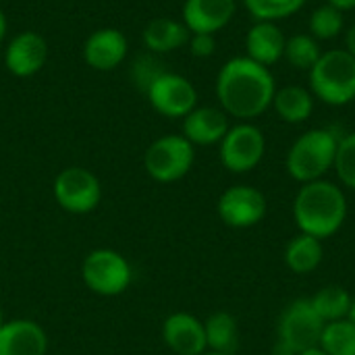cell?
I'll list each match as a JSON object with an SVG mask.
<instances>
[{"label":"cell","instance_id":"1","mask_svg":"<svg viewBox=\"0 0 355 355\" xmlns=\"http://www.w3.org/2000/svg\"><path fill=\"white\" fill-rule=\"evenodd\" d=\"M214 89L220 108L229 116L250 123L272 108L277 79L270 67L248 56H233L220 67Z\"/></svg>","mask_w":355,"mask_h":355},{"label":"cell","instance_id":"2","mask_svg":"<svg viewBox=\"0 0 355 355\" xmlns=\"http://www.w3.org/2000/svg\"><path fill=\"white\" fill-rule=\"evenodd\" d=\"M347 196L345 191L329 181L304 183L293 200V220L300 233L312 235L320 241L337 235L347 220Z\"/></svg>","mask_w":355,"mask_h":355},{"label":"cell","instance_id":"3","mask_svg":"<svg viewBox=\"0 0 355 355\" xmlns=\"http://www.w3.org/2000/svg\"><path fill=\"white\" fill-rule=\"evenodd\" d=\"M339 135L331 129H310L302 133L285 156L287 175L300 185L320 181L335 166Z\"/></svg>","mask_w":355,"mask_h":355},{"label":"cell","instance_id":"4","mask_svg":"<svg viewBox=\"0 0 355 355\" xmlns=\"http://www.w3.org/2000/svg\"><path fill=\"white\" fill-rule=\"evenodd\" d=\"M308 77V89L327 106H347L355 100V58L345 48L324 50Z\"/></svg>","mask_w":355,"mask_h":355},{"label":"cell","instance_id":"5","mask_svg":"<svg viewBox=\"0 0 355 355\" xmlns=\"http://www.w3.org/2000/svg\"><path fill=\"white\" fill-rule=\"evenodd\" d=\"M324 322L308 297L291 302L279 318V341L275 355H300L318 347Z\"/></svg>","mask_w":355,"mask_h":355},{"label":"cell","instance_id":"6","mask_svg":"<svg viewBox=\"0 0 355 355\" xmlns=\"http://www.w3.org/2000/svg\"><path fill=\"white\" fill-rule=\"evenodd\" d=\"M81 279L85 287L100 297H116L125 293L133 281L129 260L110 248L92 250L81 262Z\"/></svg>","mask_w":355,"mask_h":355},{"label":"cell","instance_id":"7","mask_svg":"<svg viewBox=\"0 0 355 355\" xmlns=\"http://www.w3.org/2000/svg\"><path fill=\"white\" fill-rule=\"evenodd\" d=\"M196 162V146L183 135H162L144 154V168L156 183H177L189 175Z\"/></svg>","mask_w":355,"mask_h":355},{"label":"cell","instance_id":"8","mask_svg":"<svg viewBox=\"0 0 355 355\" xmlns=\"http://www.w3.org/2000/svg\"><path fill=\"white\" fill-rule=\"evenodd\" d=\"M266 154V137L254 123L231 125L223 141L218 144V156L223 166L233 175L252 173Z\"/></svg>","mask_w":355,"mask_h":355},{"label":"cell","instance_id":"9","mask_svg":"<svg viewBox=\"0 0 355 355\" xmlns=\"http://www.w3.org/2000/svg\"><path fill=\"white\" fill-rule=\"evenodd\" d=\"M56 204L69 214H89L102 202L100 179L83 166L62 168L52 185Z\"/></svg>","mask_w":355,"mask_h":355},{"label":"cell","instance_id":"10","mask_svg":"<svg viewBox=\"0 0 355 355\" xmlns=\"http://www.w3.org/2000/svg\"><path fill=\"white\" fill-rule=\"evenodd\" d=\"M150 106L166 119H185L198 106L196 85L179 73L164 71L146 89Z\"/></svg>","mask_w":355,"mask_h":355},{"label":"cell","instance_id":"11","mask_svg":"<svg viewBox=\"0 0 355 355\" xmlns=\"http://www.w3.org/2000/svg\"><path fill=\"white\" fill-rule=\"evenodd\" d=\"M266 196L254 185H231L216 202L218 218L231 229H252L266 216Z\"/></svg>","mask_w":355,"mask_h":355},{"label":"cell","instance_id":"12","mask_svg":"<svg viewBox=\"0 0 355 355\" xmlns=\"http://www.w3.org/2000/svg\"><path fill=\"white\" fill-rule=\"evenodd\" d=\"M162 341L173 355H204L208 352L204 320L189 312H175L164 318Z\"/></svg>","mask_w":355,"mask_h":355},{"label":"cell","instance_id":"13","mask_svg":"<svg viewBox=\"0 0 355 355\" xmlns=\"http://www.w3.org/2000/svg\"><path fill=\"white\" fill-rule=\"evenodd\" d=\"M48 60V42L37 31H21L17 33L6 50L4 64L15 77H31L44 69Z\"/></svg>","mask_w":355,"mask_h":355},{"label":"cell","instance_id":"14","mask_svg":"<svg viewBox=\"0 0 355 355\" xmlns=\"http://www.w3.org/2000/svg\"><path fill=\"white\" fill-rule=\"evenodd\" d=\"M127 35L114 27H100L92 31L83 44V58L94 71H112L127 58Z\"/></svg>","mask_w":355,"mask_h":355},{"label":"cell","instance_id":"15","mask_svg":"<svg viewBox=\"0 0 355 355\" xmlns=\"http://www.w3.org/2000/svg\"><path fill=\"white\" fill-rule=\"evenodd\" d=\"M237 10V0H185L181 15L189 33H212L225 29Z\"/></svg>","mask_w":355,"mask_h":355},{"label":"cell","instance_id":"16","mask_svg":"<svg viewBox=\"0 0 355 355\" xmlns=\"http://www.w3.org/2000/svg\"><path fill=\"white\" fill-rule=\"evenodd\" d=\"M46 331L29 318L6 320L0 327V355H46Z\"/></svg>","mask_w":355,"mask_h":355},{"label":"cell","instance_id":"17","mask_svg":"<svg viewBox=\"0 0 355 355\" xmlns=\"http://www.w3.org/2000/svg\"><path fill=\"white\" fill-rule=\"evenodd\" d=\"M183 121V137L191 146H218L231 123L220 106H196Z\"/></svg>","mask_w":355,"mask_h":355},{"label":"cell","instance_id":"18","mask_svg":"<svg viewBox=\"0 0 355 355\" xmlns=\"http://www.w3.org/2000/svg\"><path fill=\"white\" fill-rule=\"evenodd\" d=\"M285 44L287 35L277 23L254 21V25L245 33V56L264 67H272L283 58Z\"/></svg>","mask_w":355,"mask_h":355},{"label":"cell","instance_id":"19","mask_svg":"<svg viewBox=\"0 0 355 355\" xmlns=\"http://www.w3.org/2000/svg\"><path fill=\"white\" fill-rule=\"evenodd\" d=\"M189 35L191 33L185 27V23L177 21V19H171V17H156L141 31L144 46L152 54L175 52V50L183 48L189 42Z\"/></svg>","mask_w":355,"mask_h":355},{"label":"cell","instance_id":"20","mask_svg":"<svg viewBox=\"0 0 355 355\" xmlns=\"http://www.w3.org/2000/svg\"><path fill=\"white\" fill-rule=\"evenodd\" d=\"M314 96L304 85H283L277 87L272 108L277 116L289 125H302L306 123L314 112Z\"/></svg>","mask_w":355,"mask_h":355},{"label":"cell","instance_id":"21","mask_svg":"<svg viewBox=\"0 0 355 355\" xmlns=\"http://www.w3.org/2000/svg\"><path fill=\"white\" fill-rule=\"evenodd\" d=\"M285 266L295 275H312L324 260V243L312 235L297 233L285 245L283 252Z\"/></svg>","mask_w":355,"mask_h":355},{"label":"cell","instance_id":"22","mask_svg":"<svg viewBox=\"0 0 355 355\" xmlns=\"http://www.w3.org/2000/svg\"><path fill=\"white\" fill-rule=\"evenodd\" d=\"M208 352L235 355L239 349V324L229 312H214L204 320Z\"/></svg>","mask_w":355,"mask_h":355},{"label":"cell","instance_id":"23","mask_svg":"<svg viewBox=\"0 0 355 355\" xmlns=\"http://www.w3.org/2000/svg\"><path fill=\"white\" fill-rule=\"evenodd\" d=\"M310 304L316 310V314L322 318V322L327 324V322H337V320L347 318L352 295L341 285H327L310 297Z\"/></svg>","mask_w":355,"mask_h":355},{"label":"cell","instance_id":"24","mask_svg":"<svg viewBox=\"0 0 355 355\" xmlns=\"http://www.w3.org/2000/svg\"><path fill=\"white\" fill-rule=\"evenodd\" d=\"M322 52L324 50L320 48V42L316 37H312L310 33H295V35L287 37L283 58H287V62L293 69L308 73L318 62Z\"/></svg>","mask_w":355,"mask_h":355},{"label":"cell","instance_id":"25","mask_svg":"<svg viewBox=\"0 0 355 355\" xmlns=\"http://www.w3.org/2000/svg\"><path fill=\"white\" fill-rule=\"evenodd\" d=\"M308 29H310L308 33L312 37H316L318 42H331V40L339 37L345 29L343 12L339 8H335L333 4L324 2L312 10L310 21H308Z\"/></svg>","mask_w":355,"mask_h":355},{"label":"cell","instance_id":"26","mask_svg":"<svg viewBox=\"0 0 355 355\" xmlns=\"http://www.w3.org/2000/svg\"><path fill=\"white\" fill-rule=\"evenodd\" d=\"M318 347L327 355H355V324L347 318L327 322Z\"/></svg>","mask_w":355,"mask_h":355},{"label":"cell","instance_id":"27","mask_svg":"<svg viewBox=\"0 0 355 355\" xmlns=\"http://www.w3.org/2000/svg\"><path fill=\"white\" fill-rule=\"evenodd\" d=\"M308 0H243L245 10L254 21H283L297 15Z\"/></svg>","mask_w":355,"mask_h":355},{"label":"cell","instance_id":"28","mask_svg":"<svg viewBox=\"0 0 355 355\" xmlns=\"http://www.w3.org/2000/svg\"><path fill=\"white\" fill-rule=\"evenodd\" d=\"M333 171L337 173L343 187L355 191V131L341 135Z\"/></svg>","mask_w":355,"mask_h":355},{"label":"cell","instance_id":"29","mask_svg":"<svg viewBox=\"0 0 355 355\" xmlns=\"http://www.w3.org/2000/svg\"><path fill=\"white\" fill-rule=\"evenodd\" d=\"M164 71H166V69L162 67L158 54L148 52V54H144V56H139V58L135 60V64H133V69H131V75H133L135 83L146 92L148 85H150L158 75H162Z\"/></svg>","mask_w":355,"mask_h":355},{"label":"cell","instance_id":"30","mask_svg":"<svg viewBox=\"0 0 355 355\" xmlns=\"http://www.w3.org/2000/svg\"><path fill=\"white\" fill-rule=\"evenodd\" d=\"M189 52L196 58H208L216 52V35L212 33H191L189 35Z\"/></svg>","mask_w":355,"mask_h":355},{"label":"cell","instance_id":"31","mask_svg":"<svg viewBox=\"0 0 355 355\" xmlns=\"http://www.w3.org/2000/svg\"><path fill=\"white\" fill-rule=\"evenodd\" d=\"M345 50L355 58V23L345 31Z\"/></svg>","mask_w":355,"mask_h":355},{"label":"cell","instance_id":"32","mask_svg":"<svg viewBox=\"0 0 355 355\" xmlns=\"http://www.w3.org/2000/svg\"><path fill=\"white\" fill-rule=\"evenodd\" d=\"M329 4H333L335 8H339L341 12H347V10H354L355 0H327Z\"/></svg>","mask_w":355,"mask_h":355},{"label":"cell","instance_id":"33","mask_svg":"<svg viewBox=\"0 0 355 355\" xmlns=\"http://www.w3.org/2000/svg\"><path fill=\"white\" fill-rule=\"evenodd\" d=\"M6 29H8L6 17H4V12L0 10V42H2V40H4V35H6Z\"/></svg>","mask_w":355,"mask_h":355},{"label":"cell","instance_id":"34","mask_svg":"<svg viewBox=\"0 0 355 355\" xmlns=\"http://www.w3.org/2000/svg\"><path fill=\"white\" fill-rule=\"evenodd\" d=\"M347 320L355 324V297H352V306H349V312H347Z\"/></svg>","mask_w":355,"mask_h":355},{"label":"cell","instance_id":"35","mask_svg":"<svg viewBox=\"0 0 355 355\" xmlns=\"http://www.w3.org/2000/svg\"><path fill=\"white\" fill-rule=\"evenodd\" d=\"M300 355H327L320 347H314V349H308V352H304V354Z\"/></svg>","mask_w":355,"mask_h":355},{"label":"cell","instance_id":"36","mask_svg":"<svg viewBox=\"0 0 355 355\" xmlns=\"http://www.w3.org/2000/svg\"><path fill=\"white\" fill-rule=\"evenodd\" d=\"M4 322H6V318H4V312H2V308H0V327H2Z\"/></svg>","mask_w":355,"mask_h":355},{"label":"cell","instance_id":"37","mask_svg":"<svg viewBox=\"0 0 355 355\" xmlns=\"http://www.w3.org/2000/svg\"><path fill=\"white\" fill-rule=\"evenodd\" d=\"M204 355H223V354H214V352H206Z\"/></svg>","mask_w":355,"mask_h":355}]
</instances>
